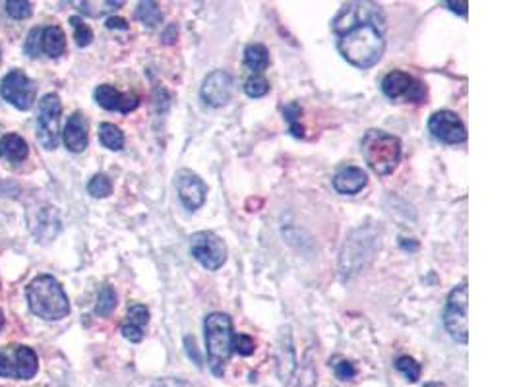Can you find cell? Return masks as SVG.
I'll return each instance as SVG.
<instances>
[{"mask_svg":"<svg viewBox=\"0 0 517 387\" xmlns=\"http://www.w3.org/2000/svg\"><path fill=\"white\" fill-rule=\"evenodd\" d=\"M386 23L382 21H361L347 28L337 37V48L341 57L357 68L374 66L384 55Z\"/></svg>","mask_w":517,"mask_h":387,"instance_id":"1","label":"cell"},{"mask_svg":"<svg viewBox=\"0 0 517 387\" xmlns=\"http://www.w3.org/2000/svg\"><path fill=\"white\" fill-rule=\"evenodd\" d=\"M30 310L43 319L57 321L70 314V302L66 292L53 275H37L26 289Z\"/></svg>","mask_w":517,"mask_h":387,"instance_id":"2","label":"cell"},{"mask_svg":"<svg viewBox=\"0 0 517 387\" xmlns=\"http://www.w3.org/2000/svg\"><path fill=\"white\" fill-rule=\"evenodd\" d=\"M204 333L209 370L214 372V376L221 377L225 374L229 358L233 355V348H231L233 319L223 312H214V314L205 316Z\"/></svg>","mask_w":517,"mask_h":387,"instance_id":"3","label":"cell"},{"mask_svg":"<svg viewBox=\"0 0 517 387\" xmlns=\"http://www.w3.org/2000/svg\"><path fill=\"white\" fill-rule=\"evenodd\" d=\"M361 151L364 161L372 171L380 176H388L395 171L401 159V142L397 135L388 134L386 130L372 128L362 135Z\"/></svg>","mask_w":517,"mask_h":387,"instance_id":"4","label":"cell"},{"mask_svg":"<svg viewBox=\"0 0 517 387\" xmlns=\"http://www.w3.org/2000/svg\"><path fill=\"white\" fill-rule=\"evenodd\" d=\"M467 310H469V287L467 281H463L455 289L449 292L446 310H444V325L449 337L458 343H467L469 341V323H467Z\"/></svg>","mask_w":517,"mask_h":387,"instance_id":"5","label":"cell"},{"mask_svg":"<svg viewBox=\"0 0 517 387\" xmlns=\"http://www.w3.org/2000/svg\"><path fill=\"white\" fill-rule=\"evenodd\" d=\"M39 358L28 345H8L0 348V377L31 379L37 374Z\"/></svg>","mask_w":517,"mask_h":387,"instance_id":"6","label":"cell"},{"mask_svg":"<svg viewBox=\"0 0 517 387\" xmlns=\"http://www.w3.org/2000/svg\"><path fill=\"white\" fill-rule=\"evenodd\" d=\"M60 115H62V103L57 93H49L41 99L37 111V140L45 149L59 147Z\"/></svg>","mask_w":517,"mask_h":387,"instance_id":"7","label":"cell"},{"mask_svg":"<svg viewBox=\"0 0 517 387\" xmlns=\"http://www.w3.org/2000/svg\"><path fill=\"white\" fill-rule=\"evenodd\" d=\"M190 254L202 267L217 271L227 261V244L212 231H198L190 236Z\"/></svg>","mask_w":517,"mask_h":387,"instance_id":"8","label":"cell"},{"mask_svg":"<svg viewBox=\"0 0 517 387\" xmlns=\"http://www.w3.org/2000/svg\"><path fill=\"white\" fill-rule=\"evenodd\" d=\"M382 91L388 99L401 103H422L426 99V86L401 70L386 74L382 79Z\"/></svg>","mask_w":517,"mask_h":387,"instance_id":"9","label":"cell"},{"mask_svg":"<svg viewBox=\"0 0 517 387\" xmlns=\"http://www.w3.org/2000/svg\"><path fill=\"white\" fill-rule=\"evenodd\" d=\"M37 87L21 70H12L0 82V97L20 111H28L35 103Z\"/></svg>","mask_w":517,"mask_h":387,"instance_id":"10","label":"cell"},{"mask_svg":"<svg viewBox=\"0 0 517 387\" xmlns=\"http://www.w3.org/2000/svg\"><path fill=\"white\" fill-rule=\"evenodd\" d=\"M361 21H382V23H386L380 4H374V2H349L333 18L332 28L339 35L347 28H351L355 23H361Z\"/></svg>","mask_w":517,"mask_h":387,"instance_id":"11","label":"cell"},{"mask_svg":"<svg viewBox=\"0 0 517 387\" xmlns=\"http://www.w3.org/2000/svg\"><path fill=\"white\" fill-rule=\"evenodd\" d=\"M429 130L442 144L455 145L467 140V128L461 122V118L451 111H436L430 116Z\"/></svg>","mask_w":517,"mask_h":387,"instance_id":"12","label":"cell"},{"mask_svg":"<svg viewBox=\"0 0 517 387\" xmlns=\"http://www.w3.org/2000/svg\"><path fill=\"white\" fill-rule=\"evenodd\" d=\"M233 76L225 70H214L204 77L202 87H200V95L204 99L205 105L215 106H225L231 101L233 95Z\"/></svg>","mask_w":517,"mask_h":387,"instance_id":"13","label":"cell"},{"mask_svg":"<svg viewBox=\"0 0 517 387\" xmlns=\"http://www.w3.org/2000/svg\"><path fill=\"white\" fill-rule=\"evenodd\" d=\"M176 192H178V198L185 205L186 209L190 211H196L200 209L205 202V196H207V186L205 182L192 171H178L176 174Z\"/></svg>","mask_w":517,"mask_h":387,"instance_id":"14","label":"cell"},{"mask_svg":"<svg viewBox=\"0 0 517 387\" xmlns=\"http://www.w3.org/2000/svg\"><path fill=\"white\" fill-rule=\"evenodd\" d=\"M93 97L97 101L99 106L107 108V111H117V113H132L134 108L140 105V97L138 95H128V93H120L117 87L103 84V86L95 87Z\"/></svg>","mask_w":517,"mask_h":387,"instance_id":"15","label":"cell"},{"mask_svg":"<svg viewBox=\"0 0 517 387\" xmlns=\"http://www.w3.org/2000/svg\"><path fill=\"white\" fill-rule=\"evenodd\" d=\"M30 229L39 242L53 240L60 232V217L57 207L41 205L37 213H35V217H33V221H31Z\"/></svg>","mask_w":517,"mask_h":387,"instance_id":"16","label":"cell"},{"mask_svg":"<svg viewBox=\"0 0 517 387\" xmlns=\"http://www.w3.org/2000/svg\"><path fill=\"white\" fill-rule=\"evenodd\" d=\"M333 188L335 192L343 196H355L368 184V174L361 167H343L333 176Z\"/></svg>","mask_w":517,"mask_h":387,"instance_id":"17","label":"cell"},{"mask_svg":"<svg viewBox=\"0 0 517 387\" xmlns=\"http://www.w3.org/2000/svg\"><path fill=\"white\" fill-rule=\"evenodd\" d=\"M62 140H64V145L68 147L72 153H79L88 147V118L82 115V113H74L70 116L68 122L64 126V132H62Z\"/></svg>","mask_w":517,"mask_h":387,"instance_id":"18","label":"cell"},{"mask_svg":"<svg viewBox=\"0 0 517 387\" xmlns=\"http://www.w3.org/2000/svg\"><path fill=\"white\" fill-rule=\"evenodd\" d=\"M126 323L122 325V335L130 343H140L144 339V329L149 323V310L144 304H134L128 308Z\"/></svg>","mask_w":517,"mask_h":387,"instance_id":"19","label":"cell"},{"mask_svg":"<svg viewBox=\"0 0 517 387\" xmlns=\"http://www.w3.org/2000/svg\"><path fill=\"white\" fill-rule=\"evenodd\" d=\"M41 50L50 58H59L66 50V37L59 26L41 29Z\"/></svg>","mask_w":517,"mask_h":387,"instance_id":"20","label":"cell"},{"mask_svg":"<svg viewBox=\"0 0 517 387\" xmlns=\"http://www.w3.org/2000/svg\"><path fill=\"white\" fill-rule=\"evenodd\" d=\"M30 153V145L26 144V140L18 134H6L0 140V157L8 159V161H24Z\"/></svg>","mask_w":517,"mask_h":387,"instance_id":"21","label":"cell"},{"mask_svg":"<svg viewBox=\"0 0 517 387\" xmlns=\"http://www.w3.org/2000/svg\"><path fill=\"white\" fill-rule=\"evenodd\" d=\"M244 64L250 68L252 72L260 74L265 68L270 66V50L260 45V43H252L244 48Z\"/></svg>","mask_w":517,"mask_h":387,"instance_id":"22","label":"cell"},{"mask_svg":"<svg viewBox=\"0 0 517 387\" xmlns=\"http://www.w3.org/2000/svg\"><path fill=\"white\" fill-rule=\"evenodd\" d=\"M99 142L111 151H118L124 145V134L118 126L103 122V124H99Z\"/></svg>","mask_w":517,"mask_h":387,"instance_id":"23","label":"cell"},{"mask_svg":"<svg viewBox=\"0 0 517 387\" xmlns=\"http://www.w3.org/2000/svg\"><path fill=\"white\" fill-rule=\"evenodd\" d=\"M78 10L86 16H91V18H99V16H105L111 10H117L122 6V2H113V0H103V2H89V0H82L76 4Z\"/></svg>","mask_w":517,"mask_h":387,"instance_id":"24","label":"cell"},{"mask_svg":"<svg viewBox=\"0 0 517 387\" xmlns=\"http://www.w3.org/2000/svg\"><path fill=\"white\" fill-rule=\"evenodd\" d=\"M136 18L147 28H156V26L161 23L163 14H161V8L157 6L156 2H140L136 8Z\"/></svg>","mask_w":517,"mask_h":387,"instance_id":"25","label":"cell"},{"mask_svg":"<svg viewBox=\"0 0 517 387\" xmlns=\"http://www.w3.org/2000/svg\"><path fill=\"white\" fill-rule=\"evenodd\" d=\"M117 308V294H115V290L113 287H103L101 292H99V299L97 304H95V314L97 316H111L113 312Z\"/></svg>","mask_w":517,"mask_h":387,"instance_id":"26","label":"cell"},{"mask_svg":"<svg viewBox=\"0 0 517 387\" xmlns=\"http://www.w3.org/2000/svg\"><path fill=\"white\" fill-rule=\"evenodd\" d=\"M395 368H397V372H401L407 381L411 384H415V381H419L420 377V364L415 360L413 357H400L395 360Z\"/></svg>","mask_w":517,"mask_h":387,"instance_id":"27","label":"cell"},{"mask_svg":"<svg viewBox=\"0 0 517 387\" xmlns=\"http://www.w3.org/2000/svg\"><path fill=\"white\" fill-rule=\"evenodd\" d=\"M70 26L74 28V39H76V45L78 47H88L89 43L93 41V31L89 28L88 23H84V19L78 18V16H72L70 18Z\"/></svg>","mask_w":517,"mask_h":387,"instance_id":"28","label":"cell"},{"mask_svg":"<svg viewBox=\"0 0 517 387\" xmlns=\"http://www.w3.org/2000/svg\"><path fill=\"white\" fill-rule=\"evenodd\" d=\"M244 91H246V95L252 97V99L264 97L270 91V82L260 74H254L244 82Z\"/></svg>","mask_w":517,"mask_h":387,"instance_id":"29","label":"cell"},{"mask_svg":"<svg viewBox=\"0 0 517 387\" xmlns=\"http://www.w3.org/2000/svg\"><path fill=\"white\" fill-rule=\"evenodd\" d=\"M88 192L93 196V198H107L113 192V184L109 180L107 174H95L88 184Z\"/></svg>","mask_w":517,"mask_h":387,"instance_id":"30","label":"cell"},{"mask_svg":"<svg viewBox=\"0 0 517 387\" xmlns=\"http://www.w3.org/2000/svg\"><path fill=\"white\" fill-rule=\"evenodd\" d=\"M231 348L233 352L241 355V357H250L256 348V343L250 335L246 333H233V339H231Z\"/></svg>","mask_w":517,"mask_h":387,"instance_id":"31","label":"cell"},{"mask_svg":"<svg viewBox=\"0 0 517 387\" xmlns=\"http://www.w3.org/2000/svg\"><path fill=\"white\" fill-rule=\"evenodd\" d=\"M283 115H285V120L289 122V128H291L293 135L301 138V135H303V126L299 124V118H301V115H303V108H301V105H299V103H289V105L283 108Z\"/></svg>","mask_w":517,"mask_h":387,"instance_id":"32","label":"cell"},{"mask_svg":"<svg viewBox=\"0 0 517 387\" xmlns=\"http://www.w3.org/2000/svg\"><path fill=\"white\" fill-rule=\"evenodd\" d=\"M6 12L8 16L14 19H26L30 18L31 12H33V6L31 2H26V0H8L6 4Z\"/></svg>","mask_w":517,"mask_h":387,"instance_id":"33","label":"cell"},{"mask_svg":"<svg viewBox=\"0 0 517 387\" xmlns=\"http://www.w3.org/2000/svg\"><path fill=\"white\" fill-rule=\"evenodd\" d=\"M333 372H335V376L339 377L341 381H349V379L357 376V370H355V366H352L349 360H339L337 364H333Z\"/></svg>","mask_w":517,"mask_h":387,"instance_id":"34","label":"cell"},{"mask_svg":"<svg viewBox=\"0 0 517 387\" xmlns=\"http://www.w3.org/2000/svg\"><path fill=\"white\" fill-rule=\"evenodd\" d=\"M41 50V29H33L28 35V43H26V53L30 57H37V53Z\"/></svg>","mask_w":517,"mask_h":387,"instance_id":"35","label":"cell"},{"mask_svg":"<svg viewBox=\"0 0 517 387\" xmlns=\"http://www.w3.org/2000/svg\"><path fill=\"white\" fill-rule=\"evenodd\" d=\"M153 387H194L192 384H188L185 379H176V377H167V379H161L159 384H156Z\"/></svg>","mask_w":517,"mask_h":387,"instance_id":"36","label":"cell"},{"mask_svg":"<svg viewBox=\"0 0 517 387\" xmlns=\"http://www.w3.org/2000/svg\"><path fill=\"white\" fill-rule=\"evenodd\" d=\"M185 345H186V350H188V357L190 358H194V362L198 364V366H202V358L198 357V352H196V341L194 337H188L185 339Z\"/></svg>","mask_w":517,"mask_h":387,"instance_id":"37","label":"cell"},{"mask_svg":"<svg viewBox=\"0 0 517 387\" xmlns=\"http://www.w3.org/2000/svg\"><path fill=\"white\" fill-rule=\"evenodd\" d=\"M446 6H448L451 12H458V14H461L463 18L467 16V8H469L467 2H453V0H448V2H446Z\"/></svg>","mask_w":517,"mask_h":387,"instance_id":"38","label":"cell"},{"mask_svg":"<svg viewBox=\"0 0 517 387\" xmlns=\"http://www.w3.org/2000/svg\"><path fill=\"white\" fill-rule=\"evenodd\" d=\"M105 26H107L109 29H128L126 19L115 18V16H111V18H107V21H105Z\"/></svg>","mask_w":517,"mask_h":387,"instance_id":"39","label":"cell"},{"mask_svg":"<svg viewBox=\"0 0 517 387\" xmlns=\"http://www.w3.org/2000/svg\"><path fill=\"white\" fill-rule=\"evenodd\" d=\"M422 387H446L444 384H440V381H430V384H424Z\"/></svg>","mask_w":517,"mask_h":387,"instance_id":"40","label":"cell"},{"mask_svg":"<svg viewBox=\"0 0 517 387\" xmlns=\"http://www.w3.org/2000/svg\"><path fill=\"white\" fill-rule=\"evenodd\" d=\"M4 328V314H2V310H0V329Z\"/></svg>","mask_w":517,"mask_h":387,"instance_id":"41","label":"cell"}]
</instances>
